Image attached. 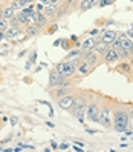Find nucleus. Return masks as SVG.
Here are the masks:
<instances>
[{
    "mask_svg": "<svg viewBox=\"0 0 133 152\" xmlns=\"http://www.w3.org/2000/svg\"><path fill=\"white\" fill-rule=\"evenodd\" d=\"M129 120H130L129 106L126 103L113 102V126H112V129L122 134L129 128Z\"/></svg>",
    "mask_w": 133,
    "mask_h": 152,
    "instance_id": "obj_1",
    "label": "nucleus"
},
{
    "mask_svg": "<svg viewBox=\"0 0 133 152\" xmlns=\"http://www.w3.org/2000/svg\"><path fill=\"white\" fill-rule=\"evenodd\" d=\"M87 92H83V91H75V98H74V104L70 108V114L81 123L84 124V118H86V106H87V97H86Z\"/></svg>",
    "mask_w": 133,
    "mask_h": 152,
    "instance_id": "obj_2",
    "label": "nucleus"
},
{
    "mask_svg": "<svg viewBox=\"0 0 133 152\" xmlns=\"http://www.w3.org/2000/svg\"><path fill=\"white\" fill-rule=\"evenodd\" d=\"M104 129H112L113 126V102L109 98H104L101 102V111H100V121Z\"/></svg>",
    "mask_w": 133,
    "mask_h": 152,
    "instance_id": "obj_3",
    "label": "nucleus"
},
{
    "mask_svg": "<svg viewBox=\"0 0 133 152\" xmlns=\"http://www.w3.org/2000/svg\"><path fill=\"white\" fill-rule=\"evenodd\" d=\"M100 111H101V102L96 100V97H87V106H86V117L93 121H100Z\"/></svg>",
    "mask_w": 133,
    "mask_h": 152,
    "instance_id": "obj_4",
    "label": "nucleus"
},
{
    "mask_svg": "<svg viewBox=\"0 0 133 152\" xmlns=\"http://www.w3.org/2000/svg\"><path fill=\"white\" fill-rule=\"evenodd\" d=\"M100 60H103V57H101L96 51H89L87 54H84V56H83V61H86V63H87L89 66H90L92 69H95L96 66H98V65L101 63Z\"/></svg>",
    "mask_w": 133,
    "mask_h": 152,
    "instance_id": "obj_5",
    "label": "nucleus"
},
{
    "mask_svg": "<svg viewBox=\"0 0 133 152\" xmlns=\"http://www.w3.org/2000/svg\"><path fill=\"white\" fill-rule=\"evenodd\" d=\"M74 98H75V91L70 92V94H66L63 97H60L57 100V104L60 106V109L70 111V108H72V104H74Z\"/></svg>",
    "mask_w": 133,
    "mask_h": 152,
    "instance_id": "obj_6",
    "label": "nucleus"
},
{
    "mask_svg": "<svg viewBox=\"0 0 133 152\" xmlns=\"http://www.w3.org/2000/svg\"><path fill=\"white\" fill-rule=\"evenodd\" d=\"M74 91H75L74 86H57V88H51L49 94H51V97L54 98V100H58L60 97H63L66 94H70Z\"/></svg>",
    "mask_w": 133,
    "mask_h": 152,
    "instance_id": "obj_7",
    "label": "nucleus"
},
{
    "mask_svg": "<svg viewBox=\"0 0 133 152\" xmlns=\"http://www.w3.org/2000/svg\"><path fill=\"white\" fill-rule=\"evenodd\" d=\"M63 80H64V75L61 74L60 71H57L55 68L49 71V82H48L49 89H51V88H57V86H60Z\"/></svg>",
    "mask_w": 133,
    "mask_h": 152,
    "instance_id": "obj_8",
    "label": "nucleus"
},
{
    "mask_svg": "<svg viewBox=\"0 0 133 152\" xmlns=\"http://www.w3.org/2000/svg\"><path fill=\"white\" fill-rule=\"evenodd\" d=\"M100 40V35H95V37H87L86 40H83L81 42V46H80V49H81V57L84 56V54H87L89 51H93V48H95V45H96V42Z\"/></svg>",
    "mask_w": 133,
    "mask_h": 152,
    "instance_id": "obj_9",
    "label": "nucleus"
},
{
    "mask_svg": "<svg viewBox=\"0 0 133 152\" xmlns=\"http://www.w3.org/2000/svg\"><path fill=\"white\" fill-rule=\"evenodd\" d=\"M118 39V32L116 31H112V29H104L100 32V40L107 43V45H112L115 40Z\"/></svg>",
    "mask_w": 133,
    "mask_h": 152,
    "instance_id": "obj_10",
    "label": "nucleus"
},
{
    "mask_svg": "<svg viewBox=\"0 0 133 152\" xmlns=\"http://www.w3.org/2000/svg\"><path fill=\"white\" fill-rule=\"evenodd\" d=\"M121 58H119V56H118V52L115 51L113 48H110L106 54L103 56V61L106 65H115V63H118Z\"/></svg>",
    "mask_w": 133,
    "mask_h": 152,
    "instance_id": "obj_11",
    "label": "nucleus"
},
{
    "mask_svg": "<svg viewBox=\"0 0 133 152\" xmlns=\"http://www.w3.org/2000/svg\"><path fill=\"white\" fill-rule=\"evenodd\" d=\"M23 34H25V29L22 26H9L5 31V35L8 40H14V39H17V35H23Z\"/></svg>",
    "mask_w": 133,
    "mask_h": 152,
    "instance_id": "obj_12",
    "label": "nucleus"
},
{
    "mask_svg": "<svg viewBox=\"0 0 133 152\" xmlns=\"http://www.w3.org/2000/svg\"><path fill=\"white\" fill-rule=\"evenodd\" d=\"M57 11H58V5H46L43 8V14L46 15L49 20H55Z\"/></svg>",
    "mask_w": 133,
    "mask_h": 152,
    "instance_id": "obj_13",
    "label": "nucleus"
},
{
    "mask_svg": "<svg viewBox=\"0 0 133 152\" xmlns=\"http://www.w3.org/2000/svg\"><path fill=\"white\" fill-rule=\"evenodd\" d=\"M34 25L37 26L38 29H41V31H43V29L49 25V19H48V17L44 15L43 12H38V15H37V19H35V23H34Z\"/></svg>",
    "mask_w": 133,
    "mask_h": 152,
    "instance_id": "obj_14",
    "label": "nucleus"
},
{
    "mask_svg": "<svg viewBox=\"0 0 133 152\" xmlns=\"http://www.w3.org/2000/svg\"><path fill=\"white\" fill-rule=\"evenodd\" d=\"M23 29H25V34H26V35H29V37H37V35H40V34L43 32V31H41V29H38L34 23L26 25Z\"/></svg>",
    "mask_w": 133,
    "mask_h": 152,
    "instance_id": "obj_15",
    "label": "nucleus"
},
{
    "mask_svg": "<svg viewBox=\"0 0 133 152\" xmlns=\"http://www.w3.org/2000/svg\"><path fill=\"white\" fill-rule=\"evenodd\" d=\"M110 49V45H107V43H104V42H101V40H98L96 42V45H95V48H93V51H96L98 54L103 57L106 52H107Z\"/></svg>",
    "mask_w": 133,
    "mask_h": 152,
    "instance_id": "obj_16",
    "label": "nucleus"
},
{
    "mask_svg": "<svg viewBox=\"0 0 133 152\" xmlns=\"http://www.w3.org/2000/svg\"><path fill=\"white\" fill-rule=\"evenodd\" d=\"M80 57H81V49L80 48H72V49L67 51V54L64 56L63 60H77Z\"/></svg>",
    "mask_w": 133,
    "mask_h": 152,
    "instance_id": "obj_17",
    "label": "nucleus"
},
{
    "mask_svg": "<svg viewBox=\"0 0 133 152\" xmlns=\"http://www.w3.org/2000/svg\"><path fill=\"white\" fill-rule=\"evenodd\" d=\"M90 71H92V68L89 66L86 61H83V60L80 61V65H78V68H77V72H80L81 75H89V74H90Z\"/></svg>",
    "mask_w": 133,
    "mask_h": 152,
    "instance_id": "obj_18",
    "label": "nucleus"
},
{
    "mask_svg": "<svg viewBox=\"0 0 133 152\" xmlns=\"http://www.w3.org/2000/svg\"><path fill=\"white\" fill-rule=\"evenodd\" d=\"M14 15H15V11L11 8V5H9V3L5 5V6H2V17H5V19L9 20L11 17H14Z\"/></svg>",
    "mask_w": 133,
    "mask_h": 152,
    "instance_id": "obj_19",
    "label": "nucleus"
},
{
    "mask_svg": "<svg viewBox=\"0 0 133 152\" xmlns=\"http://www.w3.org/2000/svg\"><path fill=\"white\" fill-rule=\"evenodd\" d=\"M92 5H90V2L89 0H81L80 2V5H78V10H80V12H86V11H89V10H92Z\"/></svg>",
    "mask_w": 133,
    "mask_h": 152,
    "instance_id": "obj_20",
    "label": "nucleus"
},
{
    "mask_svg": "<svg viewBox=\"0 0 133 152\" xmlns=\"http://www.w3.org/2000/svg\"><path fill=\"white\" fill-rule=\"evenodd\" d=\"M15 15H17V19H19V22H20V25L23 26V28H25L26 25H29V17H28V15H25L22 11L15 12Z\"/></svg>",
    "mask_w": 133,
    "mask_h": 152,
    "instance_id": "obj_21",
    "label": "nucleus"
},
{
    "mask_svg": "<svg viewBox=\"0 0 133 152\" xmlns=\"http://www.w3.org/2000/svg\"><path fill=\"white\" fill-rule=\"evenodd\" d=\"M115 51H116L118 52V56H119V58H122V60H127V58H130L132 57V54H130V52L126 49V48H118V49H115Z\"/></svg>",
    "mask_w": 133,
    "mask_h": 152,
    "instance_id": "obj_22",
    "label": "nucleus"
},
{
    "mask_svg": "<svg viewBox=\"0 0 133 152\" xmlns=\"http://www.w3.org/2000/svg\"><path fill=\"white\" fill-rule=\"evenodd\" d=\"M9 5H11V8L15 11V12H19L20 10H23V3H22V0H11L9 2Z\"/></svg>",
    "mask_w": 133,
    "mask_h": 152,
    "instance_id": "obj_23",
    "label": "nucleus"
},
{
    "mask_svg": "<svg viewBox=\"0 0 133 152\" xmlns=\"http://www.w3.org/2000/svg\"><path fill=\"white\" fill-rule=\"evenodd\" d=\"M8 28H9V22H8V19L0 17V31H6Z\"/></svg>",
    "mask_w": 133,
    "mask_h": 152,
    "instance_id": "obj_24",
    "label": "nucleus"
},
{
    "mask_svg": "<svg viewBox=\"0 0 133 152\" xmlns=\"http://www.w3.org/2000/svg\"><path fill=\"white\" fill-rule=\"evenodd\" d=\"M121 72H124V74H129V72H132V68H130V65L129 63H122V65H119V68H118Z\"/></svg>",
    "mask_w": 133,
    "mask_h": 152,
    "instance_id": "obj_25",
    "label": "nucleus"
},
{
    "mask_svg": "<svg viewBox=\"0 0 133 152\" xmlns=\"http://www.w3.org/2000/svg\"><path fill=\"white\" fill-rule=\"evenodd\" d=\"M8 22H9V26H22V25H20V22H19V19H17V15L11 17V19L8 20ZM22 28H23V26H22Z\"/></svg>",
    "mask_w": 133,
    "mask_h": 152,
    "instance_id": "obj_26",
    "label": "nucleus"
},
{
    "mask_svg": "<svg viewBox=\"0 0 133 152\" xmlns=\"http://www.w3.org/2000/svg\"><path fill=\"white\" fill-rule=\"evenodd\" d=\"M61 46H63V49L64 51H69V49H72V46H70V43H69V40H66V39H61Z\"/></svg>",
    "mask_w": 133,
    "mask_h": 152,
    "instance_id": "obj_27",
    "label": "nucleus"
},
{
    "mask_svg": "<svg viewBox=\"0 0 133 152\" xmlns=\"http://www.w3.org/2000/svg\"><path fill=\"white\" fill-rule=\"evenodd\" d=\"M129 115H130V120H129V128L133 129V106L130 108L129 106Z\"/></svg>",
    "mask_w": 133,
    "mask_h": 152,
    "instance_id": "obj_28",
    "label": "nucleus"
},
{
    "mask_svg": "<svg viewBox=\"0 0 133 152\" xmlns=\"http://www.w3.org/2000/svg\"><path fill=\"white\" fill-rule=\"evenodd\" d=\"M35 58H37V49H34V51L31 52V57H29V61H31V63H35V61H37V60H35Z\"/></svg>",
    "mask_w": 133,
    "mask_h": 152,
    "instance_id": "obj_29",
    "label": "nucleus"
},
{
    "mask_svg": "<svg viewBox=\"0 0 133 152\" xmlns=\"http://www.w3.org/2000/svg\"><path fill=\"white\" fill-rule=\"evenodd\" d=\"M100 29L98 28H95V29H90V31H89V35H92V37H95V35H100Z\"/></svg>",
    "mask_w": 133,
    "mask_h": 152,
    "instance_id": "obj_30",
    "label": "nucleus"
},
{
    "mask_svg": "<svg viewBox=\"0 0 133 152\" xmlns=\"http://www.w3.org/2000/svg\"><path fill=\"white\" fill-rule=\"evenodd\" d=\"M9 123H11V126H15V124L19 123V118H17L15 115H14V117H11V118H9Z\"/></svg>",
    "mask_w": 133,
    "mask_h": 152,
    "instance_id": "obj_31",
    "label": "nucleus"
},
{
    "mask_svg": "<svg viewBox=\"0 0 133 152\" xmlns=\"http://www.w3.org/2000/svg\"><path fill=\"white\" fill-rule=\"evenodd\" d=\"M37 0H22V3H23V6H28V5H32V3H35Z\"/></svg>",
    "mask_w": 133,
    "mask_h": 152,
    "instance_id": "obj_32",
    "label": "nucleus"
},
{
    "mask_svg": "<svg viewBox=\"0 0 133 152\" xmlns=\"http://www.w3.org/2000/svg\"><path fill=\"white\" fill-rule=\"evenodd\" d=\"M58 149L60 151H66V149H69V145L67 143H61V145H58Z\"/></svg>",
    "mask_w": 133,
    "mask_h": 152,
    "instance_id": "obj_33",
    "label": "nucleus"
},
{
    "mask_svg": "<svg viewBox=\"0 0 133 152\" xmlns=\"http://www.w3.org/2000/svg\"><path fill=\"white\" fill-rule=\"evenodd\" d=\"M74 145H75V146H80V148H83V146H86L84 143H83V141H80V140H74Z\"/></svg>",
    "mask_w": 133,
    "mask_h": 152,
    "instance_id": "obj_34",
    "label": "nucleus"
},
{
    "mask_svg": "<svg viewBox=\"0 0 133 152\" xmlns=\"http://www.w3.org/2000/svg\"><path fill=\"white\" fill-rule=\"evenodd\" d=\"M84 129H86V132H87V134H90V135L96 134V131H95V129H90V128H87V126H84Z\"/></svg>",
    "mask_w": 133,
    "mask_h": 152,
    "instance_id": "obj_35",
    "label": "nucleus"
},
{
    "mask_svg": "<svg viewBox=\"0 0 133 152\" xmlns=\"http://www.w3.org/2000/svg\"><path fill=\"white\" fill-rule=\"evenodd\" d=\"M35 6H37V12H43V8H44V5H41V3L38 2Z\"/></svg>",
    "mask_w": 133,
    "mask_h": 152,
    "instance_id": "obj_36",
    "label": "nucleus"
},
{
    "mask_svg": "<svg viewBox=\"0 0 133 152\" xmlns=\"http://www.w3.org/2000/svg\"><path fill=\"white\" fill-rule=\"evenodd\" d=\"M38 2L41 5H44V6H46V5H52V0H38Z\"/></svg>",
    "mask_w": 133,
    "mask_h": 152,
    "instance_id": "obj_37",
    "label": "nucleus"
},
{
    "mask_svg": "<svg viewBox=\"0 0 133 152\" xmlns=\"http://www.w3.org/2000/svg\"><path fill=\"white\" fill-rule=\"evenodd\" d=\"M89 2H90V5H92V6H98L100 0H89Z\"/></svg>",
    "mask_w": 133,
    "mask_h": 152,
    "instance_id": "obj_38",
    "label": "nucleus"
},
{
    "mask_svg": "<svg viewBox=\"0 0 133 152\" xmlns=\"http://www.w3.org/2000/svg\"><path fill=\"white\" fill-rule=\"evenodd\" d=\"M6 39V35H5V31H0V42H3Z\"/></svg>",
    "mask_w": 133,
    "mask_h": 152,
    "instance_id": "obj_39",
    "label": "nucleus"
},
{
    "mask_svg": "<svg viewBox=\"0 0 133 152\" xmlns=\"http://www.w3.org/2000/svg\"><path fill=\"white\" fill-rule=\"evenodd\" d=\"M51 146H52V149H54V151H57V149H58V145H57L55 141H51Z\"/></svg>",
    "mask_w": 133,
    "mask_h": 152,
    "instance_id": "obj_40",
    "label": "nucleus"
},
{
    "mask_svg": "<svg viewBox=\"0 0 133 152\" xmlns=\"http://www.w3.org/2000/svg\"><path fill=\"white\" fill-rule=\"evenodd\" d=\"M127 35H129V37H130L132 40H133V29H132V28L129 29V32H127Z\"/></svg>",
    "mask_w": 133,
    "mask_h": 152,
    "instance_id": "obj_41",
    "label": "nucleus"
},
{
    "mask_svg": "<svg viewBox=\"0 0 133 152\" xmlns=\"http://www.w3.org/2000/svg\"><path fill=\"white\" fill-rule=\"evenodd\" d=\"M104 2H106V5H113L116 0H104Z\"/></svg>",
    "mask_w": 133,
    "mask_h": 152,
    "instance_id": "obj_42",
    "label": "nucleus"
},
{
    "mask_svg": "<svg viewBox=\"0 0 133 152\" xmlns=\"http://www.w3.org/2000/svg\"><path fill=\"white\" fill-rule=\"evenodd\" d=\"M60 43H61V39L55 40V42H54V46H60Z\"/></svg>",
    "mask_w": 133,
    "mask_h": 152,
    "instance_id": "obj_43",
    "label": "nucleus"
},
{
    "mask_svg": "<svg viewBox=\"0 0 133 152\" xmlns=\"http://www.w3.org/2000/svg\"><path fill=\"white\" fill-rule=\"evenodd\" d=\"M46 126H49V128H54V123H52V121H46Z\"/></svg>",
    "mask_w": 133,
    "mask_h": 152,
    "instance_id": "obj_44",
    "label": "nucleus"
},
{
    "mask_svg": "<svg viewBox=\"0 0 133 152\" xmlns=\"http://www.w3.org/2000/svg\"><path fill=\"white\" fill-rule=\"evenodd\" d=\"M0 151H3V148H2V145H0Z\"/></svg>",
    "mask_w": 133,
    "mask_h": 152,
    "instance_id": "obj_45",
    "label": "nucleus"
},
{
    "mask_svg": "<svg viewBox=\"0 0 133 152\" xmlns=\"http://www.w3.org/2000/svg\"><path fill=\"white\" fill-rule=\"evenodd\" d=\"M132 78H133V72H132Z\"/></svg>",
    "mask_w": 133,
    "mask_h": 152,
    "instance_id": "obj_46",
    "label": "nucleus"
},
{
    "mask_svg": "<svg viewBox=\"0 0 133 152\" xmlns=\"http://www.w3.org/2000/svg\"><path fill=\"white\" fill-rule=\"evenodd\" d=\"M61 2H64V0H61Z\"/></svg>",
    "mask_w": 133,
    "mask_h": 152,
    "instance_id": "obj_47",
    "label": "nucleus"
},
{
    "mask_svg": "<svg viewBox=\"0 0 133 152\" xmlns=\"http://www.w3.org/2000/svg\"><path fill=\"white\" fill-rule=\"evenodd\" d=\"M0 114H2V111H0Z\"/></svg>",
    "mask_w": 133,
    "mask_h": 152,
    "instance_id": "obj_48",
    "label": "nucleus"
}]
</instances>
